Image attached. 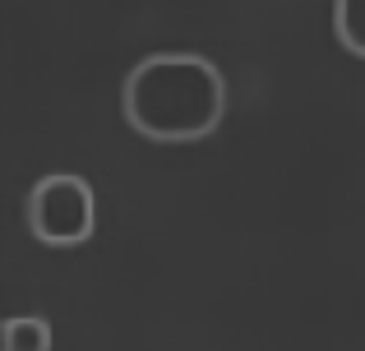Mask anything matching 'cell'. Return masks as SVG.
I'll use <instances>...</instances> for the list:
<instances>
[{"mask_svg":"<svg viewBox=\"0 0 365 351\" xmlns=\"http://www.w3.org/2000/svg\"><path fill=\"white\" fill-rule=\"evenodd\" d=\"M28 226L46 245H79L93 231V189L79 176H46L28 194Z\"/></svg>","mask_w":365,"mask_h":351,"instance_id":"cell-2","label":"cell"},{"mask_svg":"<svg viewBox=\"0 0 365 351\" xmlns=\"http://www.w3.org/2000/svg\"><path fill=\"white\" fill-rule=\"evenodd\" d=\"M125 120L153 144H195L227 111V83L204 56H148L125 79Z\"/></svg>","mask_w":365,"mask_h":351,"instance_id":"cell-1","label":"cell"},{"mask_svg":"<svg viewBox=\"0 0 365 351\" xmlns=\"http://www.w3.org/2000/svg\"><path fill=\"white\" fill-rule=\"evenodd\" d=\"M0 351H51V324L33 315L0 319Z\"/></svg>","mask_w":365,"mask_h":351,"instance_id":"cell-3","label":"cell"},{"mask_svg":"<svg viewBox=\"0 0 365 351\" xmlns=\"http://www.w3.org/2000/svg\"><path fill=\"white\" fill-rule=\"evenodd\" d=\"M333 28L347 51L365 56V0H333Z\"/></svg>","mask_w":365,"mask_h":351,"instance_id":"cell-4","label":"cell"}]
</instances>
